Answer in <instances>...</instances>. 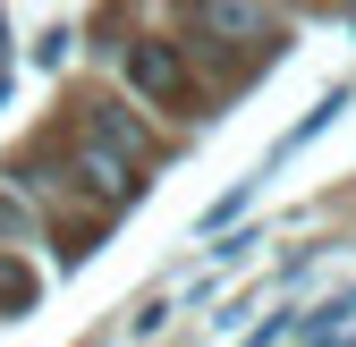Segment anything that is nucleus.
I'll list each match as a JSON object with an SVG mask.
<instances>
[{"mask_svg":"<svg viewBox=\"0 0 356 347\" xmlns=\"http://www.w3.org/2000/svg\"><path fill=\"white\" fill-rule=\"evenodd\" d=\"M127 76H136L153 102H178V94H187V68H178L170 42H127Z\"/></svg>","mask_w":356,"mask_h":347,"instance_id":"f257e3e1","label":"nucleus"},{"mask_svg":"<svg viewBox=\"0 0 356 347\" xmlns=\"http://www.w3.org/2000/svg\"><path fill=\"white\" fill-rule=\"evenodd\" d=\"M26 296H34V271L17 263V254H0V314H17Z\"/></svg>","mask_w":356,"mask_h":347,"instance_id":"f03ea898","label":"nucleus"},{"mask_svg":"<svg viewBox=\"0 0 356 347\" xmlns=\"http://www.w3.org/2000/svg\"><path fill=\"white\" fill-rule=\"evenodd\" d=\"M212 34H263V9H204Z\"/></svg>","mask_w":356,"mask_h":347,"instance_id":"7ed1b4c3","label":"nucleus"}]
</instances>
